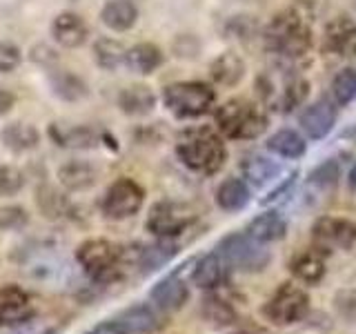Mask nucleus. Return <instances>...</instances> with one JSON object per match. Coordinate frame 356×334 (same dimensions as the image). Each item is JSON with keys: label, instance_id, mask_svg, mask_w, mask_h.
Listing matches in <instances>:
<instances>
[{"label": "nucleus", "instance_id": "36", "mask_svg": "<svg viewBox=\"0 0 356 334\" xmlns=\"http://www.w3.org/2000/svg\"><path fill=\"white\" fill-rule=\"evenodd\" d=\"M25 187V174L16 165H0V198L16 196Z\"/></svg>", "mask_w": 356, "mask_h": 334}, {"label": "nucleus", "instance_id": "30", "mask_svg": "<svg viewBox=\"0 0 356 334\" xmlns=\"http://www.w3.org/2000/svg\"><path fill=\"white\" fill-rule=\"evenodd\" d=\"M176 252H178V248L172 243V239H159V243L147 245V248L140 250L138 265L143 267L145 274L156 272V270H161L163 265L170 263L176 256Z\"/></svg>", "mask_w": 356, "mask_h": 334}, {"label": "nucleus", "instance_id": "8", "mask_svg": "<svg viewBox=\"0 0 356 334\" xmlns=\"http://www.w3.org/2000/svg\"><path fill=\"white\" fill-rule=\"evenodd\" d=\"M145 203V189L134 178H118L100 198V212L109 221H125L136 216Z\"/></svg>", "mask_w": 356, "mask_h": 334}, {"label": "nucleus", "instance_id": "6", "mask_svg": "<svg viewBox=\"0 0 356 334\" xmlns=\"http://www.w3.org/2000/svg\"><path fill=\"white\" fill-rule=\"evenodd\" d=\"M163 103L178 118H198L214 107L216 92L207 83L183 81L165 87Z\"/></svg>", "mask_w": 356, "mask_h": 334}, {"label": "nucleus", "instance_id": "18", "mask_svg": "<svg viewBox=\"0 0 356 334\" xmlns=\"http://www.w3.org/2000/svg\"><path fill=\"white\" fill-rule=\"evenodd\" d=\"M245 234L263 245L283 241L287 237V221L278 214V212H263V214L250 221L248 232Z\"/></svg>", "mask_w": 356, "mask_h": 334}, {"label": "nucleus", "instance_id": "19", "mask_svg": "<svg viewBox=\"0 0 356 334\" xmlns=\"http://www.w3.org/2000/svg\"><path fill=\"white\" fill-rule=\"evenodd\" d=\"M200 317H203L207 326L216 330H225L238 321V312L227 299H222L218 294H207L200 301Z\"/></svg>", "mask_w": 356, "mask_h": 334}, {"label": "nucleus", "instance_id": "17", "mask_svg": "<svg viewBox=\"0 0 356 334\" xmlns=\"http://www.w3.org/2000/svg\"><path fill=\"white\" fill-rule=\"evenodd\" d=\"M51 36L54 40L65 49H76L87 40L89 36V27L83 16L74 14V11H65L58 14L51 25Z\"/></svg>", "mask_w": 356, "mask_h": 334}, {"label": "nucleus", "instance_id": "10", "mask_svg": "<svg viewBox=\"0 0 356 334\" xmlns=\"http://www.w3.org/2000/svg\"><path fill=\"white\" fill-rule=\"evenodd\" d=\"M314 248L323 252L352 250L356 245V223L343 216H321L312 225Z\"/></svg>", "mask_w": 356, "mask_h": 334}, {"label": "nucleus", "instance_id": "34", "mask_svg": "<svg viewBox=\"0 0 356 334\" xmlns=\"http://www.w3.org/2000/svg\"><path fill=\"white\" fill-rule=\"evenodd\" d=\"M51 87L63 100H81L87 94V85L72 72H60L51 76Z\"/></svg>", "mask_w": 356, "mask_h": 334}, {"label": "nucleus", "instance_id": "39", "mask_svg": "<svg viewBox=\"0 0 356 334\" xmlns=\"http://www.w3.org/2000/svg\"><path fill=\"white\" fill-rule=\"evenodd\" d=\"M337 317L345 323H356V289H339L332 299Z\"/></svg>", "mask_w": 356, "mask_h": 334}, {"label": "nucleus", "instance_id": "14", "mask_svg": "<svg viewBox=\"0 0 356 334\" xmlns=\"http://www.w3.org/2000/svg\"><path fill=\"white\" fill-rule=\"evenodd\" d=\"M325 45L339 58H356V22L348 16L334 18L325 27Z\"/></svg>", "mask_w": 356, "mask_h": 334}, {"label": "nucleus", "instance_id": "13", "mask_svg": "<svg viewBox=\"0 0 356 334\" xmlns=\"http://www.w3.org/2000/svg\"><path fill=\"white\" fill-rule=\"evenodd\" d=\"M149 301L167 315L178 312L189 301V285L178 274H170L149 289Z\"/></svg>", "mask_w": 356, "mask_h": 334}, {"label": "nucleus", "instance_id": "33", "mask_svg": "<svg viewBox=\"0 0 356 334\" xmlns=\"http://www.w3.org/2000/svg\"><path fill=\"white\" fill-rule=\"evenodd\" d=\"M307 94H309V83L305 78L294 76V78H287L283 83V89H281V94H278L276 103L281 107V111H292L305 103Z\"/></svg>", "mask_w": 356, "mask_h": 334}, {"label": "nucleus", "instance_id": "7", "mask_svg": "<svg viewBox=\"0 0 356 334\" xmlns=\"http://www.w3.org/2000/svg\"><path fill=\"white\" fill-rule=\"evenodd\" d=\"M263 317L276 328H289L300 323L309 312V294L294 283H283L265 301Z\"/></svg>", "mask_w": 356, "mask_h": 334}, {"label": "nucleus", "instance_id": "46", "mask_svg": "<svg viewBox=\"0 0 356 334\" xmlns=\"http://www.w3.org/2000/svg\"><path fill=\"white\" fill-rule=\"evenodd\" d=\"M348 134H350V136H356V122H354V127H352V129H350Z\"/></svg>", "mask_w": 356, "mask_h": 334}, {"label": "nucleus", "instance_id": "43", "mask_svg": "<svg viewBox=\"0 0 356 334\" xmlns=\"http://www.w3.org/2000/svg\"><path fill=\"white\" fill-rule=\"evenodd\" d=\"M96 334H131L125 326H122L120 321H103V323H98V326L94 328Z\"/></svg>", "mask_w": 356, "mask_h": 334}, {"label": "nucleus", "instance_id": "35", "mask_svg": "<svg viewBox=\"0 0 356 334\" xmlns=\"http://www.w3.org/2000/svg\"><path fill=\"white\" fill-rule=\"evenodd\" d=\"M332 96L337 105H348L356 98V67H345L332 78Z\"/></svg>", "mask_w": 356, "mask_h": 334}, {"label": "nucleus", "instance_id": "45", "mask_svg": "<svg viewBox=\"0 0 356 334\" xmlns=\"http://www.w3.org/2000/svg\"><path fill=\"white\" fill-rule=\"evenodd\" d=\"M348 183H350V189L356 194V165L350 170V176H348Z\"/></svg>", "mask_w": 356, "mask_h": 334}, {"label": "nucleus", "instance_id": "5", "mask_svg": "<svg viewBox=\"0 0 356 334\" xmlns=\"http://www.w3.org/2000/svg\"><path fill=\"white\" fill-rule=\"evenodd\" d=\"M216 252L222 263L243 274H259L272 263L270 250H265L263 243L254 241L252 237L241 232L227 234L225 239H220Z\"/></svg>", "mask_w": 356, "mask_h": 334}, {"label": "nucleus", "instance_id": "42", "mask_svg": "<svg viewBox=\"0 0 356 334\" xmlns=\"http://www.w3.org/2000/svg\"><path fill=\"white\" fill-rule=\"evenodd\" d=\"M303 321L307 323V326L314 328V330H323V332L332 328V321H330V317L325 315V312H312V310H309V312H307V317H305Z\"/></svg>", "mask_w": 356, "mask_h": 334}, {"label": "nucleus", "instance_id": "23", "mask_svg": "<svg viewBox=\"0 0 356 334\" xmlns=\"http://www.w3.org/2000/svg\"><path fill=\"white\" fill-rule=\"evenodd\" d=\"M125 65L134 74H154L163 65V51L154 42H138L125 54Z\"/></svg>", "mask_w": 356, "mask_h": 334}, {"label": "nucleus", "instance_id": "15", "mask_svg": "<svg viewBox=\"0 0 356 334\" xmlns=\"http://www.w3.org/2000/svg\"><path fill=\"white\" fill-rule=\"evenodd\" d=\"M98 167L89 161H67L58 167V181L67 192H87L98 183Z\"/></svg>", "mask_w": 356, "mask_h": 334}, {"label": "nucleus", "instance_id": "37", "mask_svg": "<svg viewBox=\"0 0 356 334\" xmlns=\"http://www.w3.org/2000/svg\"><path fill=\"white\" fill-rule=\"evenodd\" d=\"M339 178H341V165L334 159H330L314 167V172L309 174V183L318 189H330L339 183Z\"/></svg>", "mask_w": 356, "mask_h": 334}, {"label": "nucleus", "instance_id": "11", "mask_svg": "<svg viewBox=\"0 0 356 334\" xmlns=\"http://www.w3.org/2000/svg\"><path fill=\"white\" fill-rule=\"evenodd\" d=\"M36 315L33 301L20 285H0V328H18Z\"/></svg>", "mask_w": 356, "mask_h": 334}, {"label": "nucleus", "instance_id": "32", "mask_svg": "<svg viewBox=\"0 0 356 334\" xmlns=\"http://www.w3.org/2000/svg\"><path fill=\"white\" fill-rule=\"evenodd\" d=\"M125 45L120 40H114V38H100L96 40L94 45V56H96V63L98 67H103L107 72H114L118 67L125 63Z\"/></svg>", "mask_w": 356, "mask_h": 334}, {"label": "nucleus", "instance_id": "31", "mask_svg": "<svg viewBox=\"0 0 356 334\" xmlns=\"http://www.w3.org/2000/svg\"><path fill=\"white\" fill-rule=\"evenodd\" d=\"M36 203L38 209L42 212L44 218H51V221H58L63 216L70 214V198H67L60 189H56L51 185H40L38 192H36Z\"/></svg>", "mask_w": 356, "mask_h": 334}, {"label": "nucleus", "instance_id": "9", "mask_svg": "<svg viewBox=\"0 0 356 334\" xmlns=\"http://www.w3.org/2000/svg\"><path fill=\"white\" fill-rule=\"evenodd\" d=\"M194 223L192 209L176 200H159L152 205L145 228L159 239H176Z\"/></svg>", "mask_w": 356, "mask_h": 334}, {"label": "nucleus", "instance_id": "27", "mask_svg": "<svg viewBox=\"0 0 356 334\" xmlns=\"http://www.w3.org/2000/svg\"><path fill=\"white\" fill-rule=\"evenodd\" d=\"M265 145H267V150L278 154L281 159H292V161L305 156V152H307L305 138L294 129H278L276 134H272V136L267 138Z\"/></svg>", "mask_w": 356, "mask_h": 334}, {"label": "nucleus", "instance_id": "38", "mask_svg": "<svg viewBox=\"0 0 356 334\" xmlns=\"http://www.w3.org/2000/svg\"><path fill=\"white\" fill-rule=\"evenodd\" d=\"M29 223V214L20 205H5L0 207V230L3 232H20Z\"/></svg>", "mask_w": 356, "mask_h": 334}, {"label": "nucleus", "instance_id": "22", "mask_svg": "<svg viewBox=\"0 0 356 334\" xmlns=\"http://www.w3.org/2000/svg\"><path fill=\"white\" fill-rule=\"evenodd\" d=\"M222 278H225V263L218 256V252H209L194 263L192 283L200 289H216Z\"/></svg>", "mask_w": 356, "mask_h": 334}, {"label": "nucleus", "instance_id": "16", "mask_svg": "<svg viewBox=\"0 0 356 334\" xmlns=\"http://www.w3.org/2000/svg\"><path fill=\"white\" fill-rule=\"evenodd\" d=\"M289 272L305 285H318L325 278L327 265H325V252L318 248H309L298 252L292 261H289Z\"/></svg>", "mask_w": 356, "mask_h": 334}, {"label": "nucleus", "instance_id": "47", "mask_svg": "<svg viewBox=\"0 0 356 334\" xmlns=\"http://www.w3.org/2000/svg\"><path fill=\"white\" fill-rule=\"evenodd\" d=\"M87 334H96V332H87Z\"/></svg>", "mask_w": 356, "mask_h": 334}, {"label": "nucleus", "instance_id": "29", "mask_svg": "<svg viewBox=\"0 0 356 334\" xmlns=\"http://www.w3.org/2000/svg\"><path fill=\"white\" fill-rule=\"evenodd\" d=\"M116 321H120L131 334H147V332L159 328V317H156L154 308L145 305V303H136V305L125 308L116 317Z\"/></svg>", "mask_w": 356, "mask_h": 334}, {"label": "nucleus", "instance_id": "25", "mask_svg": "<svg viewBox=\"0 0 356 334\" xmlns=\"http://www.w3.org/2000/svg\"><path fill=\"white\" fill-rule=\"evenodd\" d=\"M100 18L111 31H127L136 25L138 9L131 0H107L103 11H100Z\"/></svg>", "mask_w": 356, "mask_h": 334}, {"label": "nucleus", "instance_id": "48", "mask_svg": "<svg viewBox=\"0 0 356 334\" xmlns=\"http://www.w3.org/2000/svg\"><path fill=\"white\" fill-rule=\"evenodd\" d=\"M131 3H134V0H131Z\"/></svg>", "mask_w": 356, "mask_h": 334}, {"label": "nucleus", "instance_id": "1", "mask_svg": "<svg viewBox=\"0 0 356 334\" xmlns=\"http://www.w3.org/2000/svg\"><path fill=\"white\" fill-rule=\"evenodd\" d=\"M265 47L285 61H298L312 49V29L296 9H283L265 27Z\"/></svg>", "mask_w": 356, "mask_h": 334}, {"label": "nucleus", "instance_id": "21", "mask_svg": "<svg viewBox=\"0 0 356 334\" xmlns=\"http://www.w3.org/2000/svg\"><path fill=\"white\" fill-rule=\"evenodd\" d=\"M118 107L125 111L127 116H147L156 107V94L149 85H129L120 89L118 94Z\"/></svg>", "mask_w": 356, "mask_h": 334}, {"label": "nucleus", "instance_id": "44", "mask_svg": "<svg viewBox=\"0 0 356 334\" xmlns=\"http://www.w3.org/2000/svg\"><path fill=\"white\" fill-rule=\"evenodd\" d=\"M14 103H16L14 94H11V92H7L5 87H0V116L9 114V111H11V107H14Z\"/></svg>", "mask_w": 356, "mask_h": 334}, {"label": "nucleus", "instance_id": "41", "mask_svg": "<svg viewBox=\"0 0 356 334\" xmlns=\"http://www.w3.org/2000/svg\"><path fill=\"white\" fill-rule=\"evenodd\" d=\"M22 63V51L18 45L9 40H0V74H9L18 70Z\"/></svg>", "mask_w": 356, "mask_h": 334}, {"label": "nucleus", "instance_id": "3", "mask_svg": "<svg viewBox=\"0 0 356 334\" xmlns=\"http://www.w3.org/2000/svg\"><path fill=\"white\" fill-rule=\"evenodd\" d=\"M216 125L232 141H254L267 129V114L248 98H232L216 109Z\"/></svg>", "mask_w": 356, "mask_h": 334}, {"label": "nucleus", "instance_id": "20", "mask_svg": "<svg viewBox=\"0 0 356 334\" xmlns=\"http://www.w3.org/2000/svg\"><path fill=\"white\" fill-rule=\"evenodd\" d=\"M211 81L220 87H234L243 81L245 76V63L236 51H222L216 56L209 65Z\"/></svg>", "mask_w": 356, "mask_h": 334}, {"label": "nucleus", "instance_id": "2", "mask_svg": "<svg viewBox=\"0 0 356 334\" xmlns=\"http://www.w3.org/2000/svg\"><path fill=\"white\" fill-rule=\"evenodd\" d=\"M176 154L185 167L196 174L214 176L222 170L227 161V148L220 134L209 127L187 129L176 145Z\"/></svg>", "mask_w": 356, "mask_h": 334}, {"label": "nucleus", "instance_id": "28", "mask_svg": "<svg viewBox=\"0 0 356 334\" xmlns=\"http://www.w3.org/2000/svg\"><path fill=\"white\" fill-rule=\"evenodd\" d=\"M3 143L5 148L11 152H29V150H36L38 143H40V134L38 129L29 125V122H11L3 129Z\"/></svg>", "mask_w": 356, "mask_h": 334}, {"label": "nucleus", "instance_id": "12", "mask_svg": "<svg viewBox=\"0 0 356 334\" xmlns=\"http://www.w3.org/2000/svg\"><path fill=\"white\" fill-rule=\"evenodd\" d=\"M298 122L312 141L325 138L334 129V125H337V105L330 103L325 98H321L300 111Z\"/></svg>", "mask_w": 356, "mask_h": 334}, {"label": "nucleus", "instance_id": "4", "mask_svg": "<svg viewBox=\"0 0 356 334\" xmlns=\"http://www.w3.org/2000/svg\"><path fill=\"white\" fill-rule=\"evenodd\" d=\"M120 245L107 239H87L76 248V263L94 283H111L116 281L122 265Z\"/></svg>", "mask_w": 356, "mask_h": 334}, {"label": "nucleus", "instance_id": "40", "mask_svg": "<svg viewBox=\"0 0 356 334\" xmlns=\"http://www.w3.org/2000/svg\"><path fill=\"white\" fill-rule=\"evenodd\" d=\"M60 145H65V148H74V150H89V148H96L98 145V134L89 127H76V129H70L67 134H63Z\"/></svg>", "mask_w": 356, "mask_h": 334}, {"label": "nucleus", "instance_id": "24", "mask_svg": "<svg viewBox=\"0 0 356 334\" xmlns=\"http://www.w3.org/2000/svg\"><path fill=\"white\" fill-rule=\"evenodd\" d=\"M241 172H243L248 183H252L256 187H263L281 174V165L272 159H267V156H263V154H250L243 159Z\"/></svg>", "mask_w": 356, "mask_h": 334}, {"label": "nucleus", "instance_id": "26", "mask_svg": "<svg viewBox=\"0 0 356 334\" xmlns=\"http://www.w3.org/2000/svg\"><path fill=\"white\" fill-rule=\"evenodd\" d=\"M250 187L243 178H225L216 189V205L222 212H241L250 203Z\"/></svg>", "mask_w": 356, "mask_h": 334}]
</instances>
